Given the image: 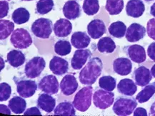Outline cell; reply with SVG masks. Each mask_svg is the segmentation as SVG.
Instances as JSON below:
<instances>
[{
  "mask_svg": "<svg viewBox=\"0 0 155 116\" xmlns=\"http://www.w3.org/2000/svg\"><path fill=\"white\" fill-rule=\"evenodd\" d=\"M6 1H12V0H6Z\"/></svg>",
  "mask_w": 155,
  "mask_h": 116,
  "instance_id": "681fc988",
  "label": "cell"
},
{
  "mask_svg": "<svg viewBox=\"0 0 155 116\" xmlns=\"http://www.w3.org/2000/svg\"><path fill=\"white\" fill-rule=\"evenodd\" d=\"M116 47L114 40L108 36L103 37L97 43V49L102 54H112L115 51Z\"/></svg>",
  "mask_w": 155,
  "mask_h": 116,
  "instance_id": "d4e9b609",
  "label": "cell"
},
{
  "mask_svg": "<svg viewBox=\"0 0 155 116\" xmlns=\"http://www.w3.org/2000/svg\"><path fill=\"white\" fill-rule=\"evenodd\" d=\"M45 66L46 62L44 58L40 56L33 57L25 65V74L27 78L33 79L41 75Z\"/></svg>",
  "mask_w": 155,
  "mask_h": 116,
  "instance_id": "8992f818",
  "label": "cell"
},
{
  "mask_svg": "<svg viewBox=\"0 0 155 116\" xmlns=\"http://www.w3.org/2000/svg\"><path fill=\"white\" fill-rule=\"evenodd\" d=\"M91 42L89 35L82 31H76L71 37V45L77 49L87 48Z\"/></svg>",
  "mask_w": 155,
  "mask_h": 116,
  "instance_id": "603a6c76",
  "label": "cell"
},
{
  "mask_svg": "<svg viewBox=\"0 0 155 116\" xmlns=\"http://www.w3.org/2000/svg\"><path fill=\"white\" fill-rule=\"evenodd\" d=\"M113 70L118 75L122 76H127L132 72V64L127 58H117L113 62Z\"/></svg>",
  "mask_w": 155,
  "mask_h": 116,
  "instance_id": "e0dca14e",
  "label": "cell"
},
{
  "mask_svg": "<svg viewBox=\"0 0 155 116\" xmlns=\"http://www.w3.org/2000/svg\"><path fill=\"white\" fill-rule=\"evenodd\" d=\"M54 7L53 0H39L36 6V12L45 15L52 10Z\"/></svg>",
  "mask_w": 155,
  "mask_h": 116,
  "instance_id": "836d02e7",
  "label": "cell"
},
{
  "mask_svg": "<svg viewBox=\"0 0 155 116\" xmlns=\"http://www.w3.org/2000/svg\"><path fill=\"white\" fill-rule=\"evenodd\" d=\"M64 16L69 20H74L81 15V7L75 0H69L65 2L63 9Z\"/></svg>",
  "mask_w": 155,
  "mask_h": 116,
  "instance_id": "ac0fdd59",
  "label": "cell"
},
{
  "mask_svg": "<svg viewBox=\"0 0 155 116\" xmlns=\"http://www.w3.org/2000/svg\"><path fill=\"white\" fill-rule=\"evenodd\" d=\"M49 69L57 76H62L69 70V64L67 60L59 56H54L49 62Z\"/></svg>",
  "mask_w": 155,
  "mask_h": 116,
  "instance_id": "2e32d148",
  "label": "cell"
},
{
  "mask_svg": "<svg viewBox=\"0 0 155 116\" xmlns=\"http://www.w3.org/2000/svg\"><path fill=\"white\" fill-rule=\"evenodd\" d=\"M133 115H134V116H147L148 114L146 109L143 108L142 107H140L137 108L134 110Z\"/></svg>",
  "mask_w": 155,
  "mask_h": 116,
  "instance_id": "b9f144b4",
  "label": "cell"
},
{
  "mask_svg": "<svg viewBox=\"0 0 155 116\" xmlns=\"http://www.w3.org/2000/svg\"><path fill=\"white\" fill-rule=\"evenodd\" d=\"M10 108H9V106H6L5 105H2L1 104L0 105V113L2 114H6V115H10L11 111Z\"/></svg>",
  "mask_w": 155,
  "mask_h": 116,
  "instance_id": "7bdbcfd3",
  "label": "cell"
},
{
  "mask_svg": "<svg viewBox=\"0 0 155 116\" xmlns=\"http://www.w3.org/2000/svg\"><path fill=\"white\" fill-rule=\"evenodd\" d=\"M124 52L129 58L136 64H142L146 61V52L144 47L141 45L134 44L125 47Z\"/></svg>",
  "mask_w": 155,
  "mask_h": 116,
  "instance_id": "30bf717a",
  "label": "cell"
},
{
  "mask_svg": "<svg viewBox=\"0 0 155 116\" xmlns=\"http://www.w3.org/2000/svg\"><path fill=\"white\" fill-rule=\"evenodd\" d=\"M124 0H107L105 9L110 15H118L124 9Z\"/></svg>",
  "mask_w": 155,
  "mask_h": 116,
  "instance_id": "4dcf8cb0",
  "label": "cell"
},
{
  "mask_svg": "<svg viewBox=\"0 0 155 116\" xmlns=\"http://www.w3.org/2000/svg\"><path fill=\"white\" fill-rule=\"evenodd\" d=\"M93 89L92 86H87L78 91L74 98L73 105L77 111L85 112L90 108L92 104Z\"/></svg>",
  "mask_w": 155,
  "mask_h": 116,
  "instance_id": "7a4b0ae2",
  "label": "cell"
},
{
  "mask_svg": "<svg viewBox=\"0 0 155 116\" xmlns=\"http://www.w3.org/2000/svg\"><path fill=\"white\" fill-rule=\"evenodd\" d=\"M37 105L42 111L47 113H50L55 108L56 100L52 96H51L50 94H40L37 100Z\"/></svg>",
  "mask_w": 155,
  "mask_h": 116,
  "instance_id": "44dd1931",
  "label": "cell"
},
{
  "mask_svg": "<svg viewBox=\"0 0 155 116\" xmlns=\"http://www.w3.org/2000/svg\"><path fill=\"white\" fill-rule=\"evenodd\" d=\"M82 9L87 15H95L99 10V0H84Z\"/></svg>",
  "mask_w": 155,
  "mask_h": 116,
  "instance_id": "d6a6232c",
  "label": "cell"
},
{
  "mask_svg": "<svg viewBox=\"0 0 155 116\" xmlns=\"http://www.w3.org/2000/svg\"><path fill=\"white\" fill-rule=\"evenodd\" d=\"M22 2H31V1H34V0H21Z\"/></svg>",
  "mask_w": 155,
  "mask_h": 116,
  "instance_id": "c3c4849f",
  "label": "cell"
},
{
  "mask_svg": "<svg viewBox=\"0 0 155 116\" xmlns=\"http://www.w3.org/2000/svg\"><path fill=\"white\" fill-rule=\"evenodd\" d=\"M55 36L59 38H64L71 34L72 24L69 19H60L55 22L53 27Z\"/></svg>",
  "mask_w": 155,
  "mask_h": 116,
  "instance_id": "ffe728a7",
  "label": "cell"
},
{
  "mask_svg": "<svg viewBox=\"0 0 155 116\" xmlns=\"http://www.w3.org/2000/svg\"><path fill=\"white\" fill-rule=\"evenodd\" d=\"M108 30L111 36L114 37V38L121 39L126 35L127 27L124 22L118 21L111 24Z\"/></svg>",
  "mask_w": 155,
  "mask_h": 116,
  "instance_id": "f1b7e54d",
  "label": "cell"
},
{
  "mask_svg": "<svg viewBox=\"0 0 155 116\" xmlns=\"http://www.w3.org/2000/svg\"><path fill=\"white\" fill-rule=\"evenodd\" d=\"M145 11V5L142 0H129L126 5V13L129 17L139 18Z\"/></svg>",
  "mask_w": 155,
  "mask_h": 116,
  "instance_id": "d6986e66",
  "label": "cell"
},
{
  "mask_svg": "<svg viewBox=\"0 0 155 116\" xmlns=\"http://www.w3.org/2000/svg\"><path fill=\"white\" fill-rule=\"evenodd\" d=\"M25 115H41V113L38 108L32 107L27 109L24 113Z\"/></svg>",
  "mask_w": 155,
  "mask_h": 116,
  "instance_id": "60d3db41",
  "label": "cell"
},
{
  "mask_svg": "<svg viewBox=\"0 0 155 116\" xmlns=\"http://www.w3.org/2000/svg\"><path fill=\"white\" fill-rule=\"evenodd\" d=\"M117 90L120 94L126 96H132L137 90L136 83L130 78H124L119 82Z\"/></svg>",
  "mask_w": 155,
  "mask_h": 116,
  "instance_id": "7402d4cb",
  "label": "cell"
},
{
  "mask_svg": "<svg viewBox=\"0 0 155 116\" xmlns=\"http://www.w3.org/2000/svg\"><path fill=\"white\" fill-rule=\"evenodd\" d=\"M51 20L47 18H39L34 21L31 30L35 36L39 39H48L53 30Z\"/></svg>",
  "mask_w": 155,
  "mask_h": 116,
  "instance_id": "277c9868",
  "label": "cell"
},
{
  "mask_svg": "<svg viewBox=\"0 0 155 116\" xmlns=\"http://www.w3.org/2000/svg\"><path fill=\"white\" fill-rule=\"evenodd\" d=\"M30 18V14L25 7H19L16 9L12 14V19L18 25L27 23Z\"/></svg>",
  "mask_w": 155,
  "mask_h": 116,
  "instance_id": "f546056e",
  "label": "cell"
},
{
  "mask_svg": "<svg viewBox=\"0 0 155 116\" xmlns=\"http://www.w3.org/2000/svg\"><path fill=\"white\" fill-rule=\"evenodd\" d=\"M117 86V80L111 76H104L99 80V86L102 89L112 91Z\"/></svg>",
  "mask_w": 155,
  "mask_h": 116,
  "instance_id": "d590c367",
  "label": "cell"
},
{
  "mask_svg": "<svg viewBox=\"0 0 155 116\" xmlns=\"http://www.w3.org/2000/svg\"><path fill=\"white\" fill-rule=\"evenodd\" d=\"M92 52L89 49H77L71 58V67L74 70H79L83 68L87 60L92 56Z\"/></svg>",
  "mask_w": 155,
  "mask_h": 116,
  "instance_id": "4fadbf2b",
  "label": "cell"
},
{
  "mask_svg": "<svg viewBox=\"0 0 155 116\" xmlns=\"http://www.w3.org/2000/svg\"><path fill=\"white\" fill-rule=\"evenodd\" d=\"M147 54L150 59L155 62V42H152L148 46Z\"/></svg>",
  "mask_w": 155,
  "mask_h": 116,
  "instance_id": "ab89813d",
  "label": "cell"
},
{
  "mask_svg": "<svg viewBox=\"0 0 155 116\" xmlns=\"http://www.w3.org/2000/svg\"><path fill=\"white\" fill-rule=\"evenodd\" d=\"M150 14L155 17V2L150 7Z\"/></svg>",
  "mask_w": 155,
  "mask_h": 116,
  "instance_id": "f6af8a7d",
  "label": "cell"
},
{
  "mask_svg": "<svg viewBox=\"0 0 155 116\" xmlns=\"http://www.w3.org/2000/svg\"><path fill=\"white\" fill-rule=\"evenodd\" d=\"M151 74H152L153 77L155 78V64L151 68Z\"/></svg>",
  "mask_w": 155,
  "mask_h": 116,
  "instance_id": "bcb514c9",
  "label": "cell"
},
{
  "mask_svg": "<svg viewBox=\"0 0 155 116\" xmlns=\"http://www.w3.org/2000/svg\"><path fill=\"white\" fill-rule=\"evenodd\" d=\"M114 94L112 91L104 89L97 90L93 95V103L97 108L105 110L110 107L114 103Z\"/></svg>",
  "mask_w": 155,
  "mask_h": 116,
  "instance_id": "52a82bcc",
  "label": "cell"
},
{
  "mask_svg": "<svg viewBox=\"0 0 155 116\" xmlns=\"http://www.w3.org/2000/svg\"><path fill=\"white\" fill-rule=\"evenodd\" d=\"M147 33L148 36L155 40V18L150 19L147 24Z\"/></svg>",
  "mask_w": 155,
  "mask_h": 116,
  "instance_id": "74e56055",
  "label": "cell"
},
{
  "mask_svg": "<svg viewBox=\"0 0 155 116\" xmlns=\"http://www.w3.org/2000/svg\"><path fill=\"white\" fill-rule=\"evenodd\" d=\"M146 35V29L144 26L138 23H133L128 27L126 32V39L127 41L134 43L140 41Z\"/></svg>",
  "mask_w": 155,
  "mask_h": 116,
  "instance_id": "8fae6325",
  "label": "cell"
},
{
  "mask_svg": "<svg viewBox=\"0 0 155 116\" xmlns=\"http://www.w3.org/2000/svg\"><path fill=\"white\" fill-rule=\"evenodd\" d=\"M55 115L74 116L76 115L75 108L73 103L69 101H64L59 104L54 111Z\"/></svg>",
  "mask_w": 155,
  "mask_h": 116,
  "instance_id": "484cf974",
  "label": "cell"
},
{
  "mask_svg": "<svg viewBox=\"0 0 155 116\" xmlns=\"http://www.w3.org/2000/svg\"><path fill=\"white\" fill-rule=\"evenodd\" d=\"M54 52L59 56H64L69 54L71 51V45L67 40H59L54 44Z\"/></svg>",
  "mask_w": 155,
  "mask_h": 116,
  "instance_id": "e575fe53",
  "label": "cell"
},
{
  "mask_svg": "<svg viewBox=\"0 0 155 116\" xmlns=\"http://www.w3.org/2000/svg\"><path fill=\"white\" fill-rule=\"evenodd\" d=\"M9 3L6 0H1L0 2V18L3 19L7 17L9 12Z\"/></svg>",
  "mask_w": 155,
  "mask_h": 116,
  "instance_id": "f35d334b",
  "label": "cell"
},
{
  "mask_svg": "<svg viewBox=\"0 0 155 116\" xmlns=\"http://www.w3.org/2000/svg\"><path fill=\"white\" fill-rule=\"evenodd\" d=\"M12 93L10 85L7 83H2L0 85V101H6L9 99Z\"/></svg>",
  "mask_w": 155,
  "mask_h": 116,
  "instance_id": "8d00e7d4",
  "label": "cell"
},
{
  "mask_svg": "<svg viewBox=\"0 0 155 116\" xmlns=\"http://www.w3.org/2000/svg\"><path fill=\"white\" fill-rule=\"evenodd\" d=\"M16 83L18 94L25 98L31 97L37 90V85L35 80L21 79L16 82Z\"/></svg>",
  "mask_w": 155,
  "mask_h": 116,
  "instance_id": "9c48e42d",
  "label": "cell"
},
{
  "mask_svg": "<svg viewBox=\"0 0 155 116\" xmlns=\"http://www.w3.org/2000/svg\"><path fill=\"white\" fill-rule=\"evenodd\" d=\"M10 41L15 48L25 49L32 44L33 40L30 34L27 29H17L12 34Z\"/></svg>",
  "mask_w": 155,
  "mask_h": 116,
  "instance_id": "5b68a950",
  "label": "cell"
},
{
  "mask_svg": "<svg viewBox=\"0 0 155 116\" xmlns=\"http://www.w3.org/2000/svg\"><path fill=\"white\" fill-rule=\"evenodd\" d=\"M144 2H151L154 1V0H144Z\"/></svg>",
  "mask_w": 155,
  "mask_h": 116,
  "instance_id": "7dc6e473",
  "label": "cell"
},
{
  "mask_svg": "<svg viewBox=\"0 0 155 116\" xmlns=\"http://www.w3.org/2000/svg\"><path fill=\"white\" fill-rule=\"evenodd\" d=\"M107 31L106 25L104 21L99 19H93L87 25V32L93 39L101 38Z\"/></svg>",
  "mask_w": 155,
  "mask_h": 116,
  "instance_id": "7c38bea8",
  "label": "cell"
},
{
  "mask_svg": "<svg viewBox=\"0 0 155 116\" xmlns=\"http://www.w3.org/2000/svg\"><path fill=\"white\" fill-rule=\"evenodd\" d=\"M155 94V82L147 85L136 96V100L140 103L147 102Z\"/></svg>",
  "mask_w": 155,
  "mask_h": 116,
  "instance_id": "83f0119b",
  "label": "cell"
},
{
  "mask_svg": "<svg viewBox=\"0 0 155 116\" xmlns=\"http://www.w3.org/2000/svg\"><path fill=\"white\" fill-rule=\"evenodd\" d=\"M15 29V24L9 20L1 19L0 21V39L5 40L12 34Z\"/></svg>",
  "mask_w": 155,
  "mask_h": 116,
  "instance_id": "1f68e13d",
  "label": "cell"
},
{
  "mask_svg": "<svg viewBox=\"0 0 155 116\" xmlns=\"http://www.w3.org/2000/svg\"><path fill=\"white\" fill-rule=\"evenodd\" d=\"M79 87L78 82L72 74H67L61 80L60 89L64 96H69L74 93Z\"/></svg>",
  "mask_w": 155,
  "mask_h": 116,
  "instance_id": "9a60e30c",
  "label": "cell"
},
{
  "mask_svg": "<svg viewBox=\"0 0 155 116\" xmlns=\"http://www.w3.org/2000/svg\"><path fill=\"white\" fill-rule=\"evenodd\" d=\"M8 106L14 113L21 114L25 111L27 102L21 96H15L9 101Z\"/></svg>",
  "mask_w": 155,
  "mask_h": 116,
  "instance_id": "4316f807",
  "label": "cell"
},
{
  "mask_svg": "<svg viewBox=\"0 0 155 116\" xmlns=\"http://www.w3.org/2000/svg\"><path fill=\"white\" fill-rule=\"evenodd\" d=\"M136 84L141 87H144L150 83L152 79L151 71L144 66H140L134 70L132 75Z\"/></svg>",
  "mask_w": 155,
  "mask_h": 116,
  "instance_id": "5bb4252c",
  "label": "cell"
},
{
  "mask_svg": "<svg viewBox=\"0 0 155 116\" xmlns=\"http://www.w3.org/2000/svg\"><path fill=\"white\" fill-rule=\"evenodd\" d=\"M150 115L155 116V102L152 103V106L150 108Z\"/></svg>",
  "mask_w": 155,
  "mask_h": 116,
  "instance_id": "ee69618b",
  "label": "cell"
},
{
  "mask_svg": "<svg viewBox=\"0 0 155 116\" xmlns=\"http://www.w3.org/2000/svg\"><path fill=\"white\" fill-rule=\"evenodd\" d=\"M102 69L103 64L100 58L98 57L90 58L79 73V81L84 85H92L101 76Z\"/></svg>",
  "mask_w": 155,
  "mask_h": 116,
  "instance_id": "6da1fadb",
  "label": "cell"
},
{
  "mask_svg": "<svg viewBox=\"0 0 155 116\" xmlns=\"http://www.w3.org/2000/svg\"><path fill=\"white\" fill-rule=\"evenodd\" d=\"M39 88L45 93L53 95L59 92V82L56 76L47 75L41 78L39 83Z\"/></svg>",
  "mask_w": 155,
  "mask_h": 116,
  "instance_id": "ba28073f",
  "label": "cell"
},
{
  "mask_svg": "<svg viewBox=\"0 0 155 116\" xmlns=\"http://www.w3.org/2000/svg\"><path fill=\"white\" fill-rule=\"evenodd\" d=\"M137 106V102L133 98L119 97L113 105V111L117 115L127 116L133 113Z\"/></svg>",
  "mask_w": 155,
  "mask_h": 116,
  "instance_id": "3957f363",
  "label": "cell"
},
{
  "mask_svg": "<svg viewBox=\"0 0 155 116\" xmlns=\"http://www.w3.org/2000/svg\"><path fill=\"white\" fill-rule=\"evenodd\" d=\"M7 60L10 66L18 68L22 66L25 62V56L21 51L12 50L7 54Z\"/></svg>",
  "mask_w": 155,
  "mask_h": 116,
  "instance_id": "cb8c5ba5",
  "label": "cell"
}]
</instances>
